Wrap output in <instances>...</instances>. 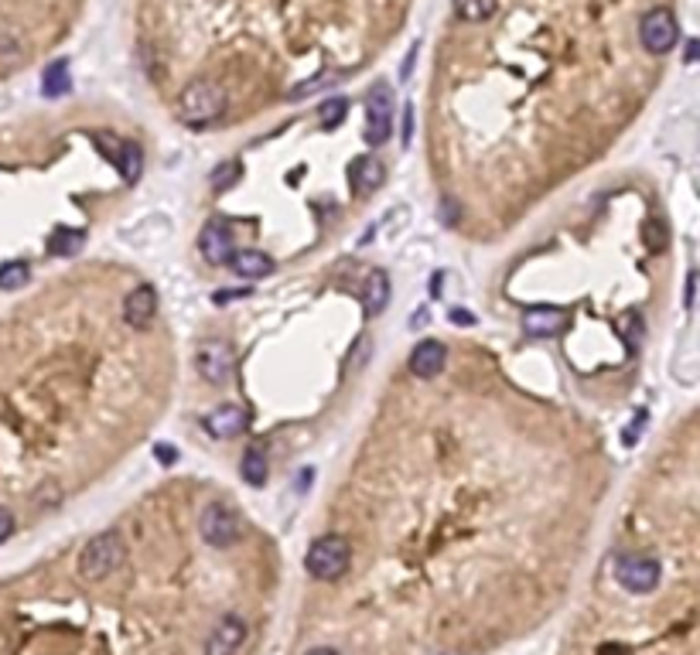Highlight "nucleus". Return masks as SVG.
Instances as JSON below:
<instances>
[{
	"label": "nucleus",
	"mask_w": 700,
	"mask_h": 655,
	"mask_svg": "<svg viewBox=\"0 0 700 655\" xmlns=\"http://www.w3.org/2000/svg\"><path fill=\"white\" fill-rule=\"evenodd\" d=\"M226 103H229V96L222 90L219 82H208V79H198L192 82L188 90L182 92V120L188 127H208V123H216L222 113H226Z\"/></svg>",
	"instance_id": "nucleus-1"
},
{
	"label": "nucleus",
	"mask_w": 700,
	"mask_h": 655,
	"mask_svg": "<svg viewBox=\"0 0 700 655\" xmlns=\"http://www.w3.org/2000/svg\"><path fill=\"white\" fill-rule=\"evenodd\" d=\"M127 560V546H123V536L106 529L100 536H92L90 546L79 556V574L86 580H103L110 574H117L120 564Z\"/></svg>",
	"instance_id": "nucleus-2"
},
{
	"label": "nucleus",
	"mask_w": 700,
	"mask_h": 655,
	"mask_svg": "<svg viewBox=\"0 0 700 655\" xmlns=\"http://www.w3.org/2000/svg\"><path fill=\"white\" fill-rule=\"evenodd\" d=\"M352 564V546L345 536H338V533H328L322 540L312 543V550L304 556V566H308V574L318 580H338Z\"/></svg>",
	"instance_id": "nucleus-3"
},
{
	"label": "nucleus",
	"mask_w": 700,
	"mask_h": 655,
	"mask_svg": "<svg viewBox=\"0 0 700 655\" xmlns=\"http://www.w3.org/2000/svg\"><path fill=\"white\" fill-rule=\"evenodd\" d=\"M680 38V25L670 7H652V11L639 21V41L649 55H666Z\"/></svg>",
	"instance_id": "nucleus-4"
},
{
	"label": "nucleus",
	"mask_w": 700,
	"mask_h": 655,
	"mask_svg": "<svg viewBox=\"0 0 700 655\" xmlns=\"http://www.w3.org/2000/svg\"><path fill=\"white\" fill-rule=\"evenodd\" d=\"M195 369H198V375H202L206 383L212 386L226 383L236 369L233 345H229L226 338H208V342H202L198 352H195Z\"/></svg>",
	"instance_id": "nucleus-5"
},
{
	"label": "nucleus",
	"mask_w": 700,
	"mask_h": 655,
	"mask_svg": "<svg viewBox=\"0 0 700 655\" xmlns=\"http://www.w3.org/2000/svg\"><path fill=\"white\" fill-rule=\"evenodd\" d=\"M389 123H393V90L387 82H377L366 96V141L379 147L389 137Z\"/></svg>",
	"instance_id": "nucleus-6"
},
{
	"label": "nucleus",
	"mask_w": 700,
	"mask_h": 655,
	"mask_svg": "<svg viewBox=\"0 0 700 655\" xmlns=\"http://www.w3.org/2000/svg\"><path fill=\"white\" fill-rule=\"evenodd\" d=\"M615 577H619V584H622L625 591L649 594L656 584H660V564H656L652 556L629 553V556H619V564H615Z\"/></svg>",
	"instance_id": "nucleus-7"
},
{
	"label": "nucleus",
	"mask_w": 700,
	"mask_h": 655,
	"mask_svg": "<svg viewBox=\"0 0 700 655\" xmlns=\"http://www.w3.org/2000/svg\"><path fill=\"white\" fill-rule=\"evenodd\" d=\"M236 536H239V519L229 505H222V502H212L206 512H202V540L208 546H216V550H226V546H233Z\"/></svg>",
	"instance_id": "nucleus-8"
},
{
	"label": "nucleus",
	"mask_w": 700,
	"mask_h": 655,
	"mask_svg": "<svg viewBox=\"0 0 700 655\" xmlns=\"http://www.w3.org/2000/svg\"><path fill=\"white\" fill-rule=\"evenodd\" d=\"M96 147H100V151H103V154L120 167V174H123L127 181L141 178L143 154H141V147H137L133 141H113L110 133H96Z\"/></svg>",
	"instance_id": "nucleus-9"
},
{
	"label": "nucleus",
	"mask_w": 700,
	"mask_h": 655,
	"mask_svg": "<svg viewBox=\"0 0 700 655\" xmlns=\"http://www.w3.org/2000/svg\"><path fill=\"white\" fill-rule=\"evenodd\" d=\"M243 642H247V621L239 615H226L219 618V625L212 629L202 655H236L243 649Z\"/></svg>",
	"instance_id": "nucleus-10"
},
{
	"label": "nucleus",
	"mask_w": 700,
	"mask_h": 655,
	"mask_svg": "<svg viewBox=\"0 0 700 655\" xmlns=\"http://www.w3.org/2000/svg\"><path fill=\"white\" fill-rule=\"evenodd\" d=\"M198 249H202V257L212 263V267H222V263H229L236 253V239L229 226L226 222H208L202 236H198Z\"/></svg>",
	"instance_id": "nucleus-11"
},
{
	"label": "nucleus",
	"mask_w": 700,
	"mask_h": 655,
	"mask_svg": "<svg viewBox=\"0 0 700 655\" xmlns=\"http://www.w3.org/2000/svg\"><path fill=\"white\" fill-rule=\"evenodd\" d=\"M157 314V291L151 283H141V287H133L123 301V322L130 328H147V324L154 322Z\"/></svg>",
	"instance_id": "nucleus-12"
},
{
	"label": "nucleus",
	"mask_w": 700,
	"mask_h": 655,
	"mask_svg": "<svg viewBox=\"0 0 700 655\" xmlns=\"http://www.w3.org/2000/svg\"><path fill=\"white\" fill-rule=\"evenodd\" d=\"M523 328L533 338H554L567 328V311L550 308V304H540V308H526L523 311Z\"/></svg>",
	"instance_id": "nucleus-13"
},
{
	"label": "nucleus",
	"mask_w": 700,
	"mask_h": 655,
	"mask_svg": "<svg viewBox=\"0 0 700 655\" xmlns=\"http://www.w3.org/2000/svg\"><path fill=\"white\" fill-rule=\"evenodd\" d=\"M249 424V417L243 407H236V403H226V407H216V410L208 413L202 427H206L212 437H219V440H229V437L243 434Z\"/></svg>",
	"instance_id": "nucleus-14"
},
{
	"label": "nucleus",
	"mask_w": 700,
	"mask_h": 655,
	"mask_svg": "<svg viewBox=\"0 0 700 655\" xmlns=\"http://www.w3.org/2000/svg\"><path fill=\"white\" fill-rule=\"evenodd\" d=\"M444 362H448V348H444L441 342L428 338V342H420V345L410 352V373H414L417 379H434V375H441Z\"/></svg>",
	"instance_id": "nucleus-15"
},
{
	"label": "nucleus",
	"mask_w": 700,
	"mask_h": 655,
	"mask_svg": "<svg viewBox=\"0 0 700 655\" xmlns=\"http://www.w3.org/2000/svg\"><path fill=\"white\" fill-rule=\"evenodd\" d=\"M383 181H387V167H383V161H379V157H355V161H352L349 185L359 195L377 192Z\"/></svg>",
	"instance_id": "nucleus-16"
},
{
	"label": "nucleus",
	"mask_w": 700,
	"mask_h": 655,
	"mask_svg": "<svg viewBox=\"0 0 700 655\" xmlns=\"http://www.w3.org/2000/svg\"><path fill=\"white\" fill-rule=\"evenodd\" d=\"M239 475L247 485L260 489V485H267V475H270V464H267V448L253 440L247 450H243V461H239Z\"/></svg>",
	"instance_id": "nucleus-17"
},
{
	"label": "nucleus",
	"mask_w": 700,
	"mask_h": 655,
	"mask_svg": "<svg viewBox=\"0 0 700 655\" xmlns=\"http://www.w3.org/2000/svg\"><path fill=\"white\" fill-rule=\"evenodd\" d=\"M229 263L243 280H263V277L273 273V259L267 253H260V249H239V253H233Z\"/></svg>",
	"instance_id": "nucleus-18"
},
{
	"label": "nucleus",
	"mask_w": 700,
	"mask_h": 655,
	"mask_svg": "<svg viewBox=\"0 0 700 655\" xmlns=\"http://www.w3.org/2000/svg\"><path fill=\"white\" fill-rule=\"evenodd\" d=\"M363 301H366V311L369 314H379V311L389 304V277L383 270L369 273V280H366V291H363Z\"/></svg>",
	"instance_id": "nucleus-19"
},
{
	"label": "nucleus",
	"mask_w": 700,
	"mask_h": 655,
	"mask_svg": "<svg viewBox=\"0 0 700 655\" xmlns=\"http://www.w3.org/2000/svg\"><path fill=\"white\" fill-rule=\"evenodd\" d=\"M69 90H72V79H69V62H65V58H58V62H52L48 69H45V86H41V92H45L48 100H55V96H65Z\"/></svg>",
	"instance_id": "nucleus-20"
},
{
	"label": "nucleus",
	"mask_w": 700,
	"mask_h": 655,
	"mask_svg": "<svg viewBox=\"0 0 700 655\" xmlns=\"http://www.w3.org/2000/svg\"><path fill=\"white\" fill-rule=\"evenodd\" d=\"M86 243V232L82 229H55V236L48 239V253L52 257H76Z\"/></svg>",
	"instance_id": "nucleus-21"
},
{
	"label": "nucleus",
	"mask_w": 700,
	"mask_h": 655,
	"mask_svg": "<svg viewBox=\"0 0 700 655\" xmlns=\"http://www.w3.org/2000/svg\"><path fill=\"white\" fill-rule=\"evenodd\" d=\"M495 4H499V0H454V14H458L465 25H479V21H489V17H493Z\"/></svg>",
	"instance_id": "nucleus-22"
},
{
	"label": "nucleus",
	"mask_w": 700,
	"mask_h": 655,
	"mask_svg": "<svg viewBox=\"0 0 700 655\" xmlns=\"http://www.w3.org/2000/svg\"><path fill=\"white\" fill-rule=\"evenodd\" d=\"M27 283V263L21 259H11L0 267V291H21Z\"/></svg>",
	"instance_id": "nucleus-23"
},
{
	"label": "nucleus",
	"mask_w": 700,
	"mask_h": 655,
	"mask_svg": "<svg viewBox=\"0 0 700 655\" xmlns=\"http://www.w3.org/2000/svg\"><path fill=\"white\" fill-rule=\"evenodd\" d=\"M239 178H243L239 161H226V164H219L216 171H212V192H229Z\"/></svg>",
	"instance_id": "nucleus-24"
},
{
	"label": "nucleus",
	"mask_w": 700,
	"mask_h": 655,
	"mask_svg": "<svg viewBox=\"0 0 700 655\" xmlns=\"http://www.w3.org/2000/svg\"><path fill=\"white\" fill-rule=\"evenodd\" d=\"M349 113V100H328L322 106V130H335Z\"/></svg>",
	"instance_id": "nucleus-25"
},
{
	"label": "nucleus",
	"mask_w": 700,
	"mask_h": 655,
	"mask_svg": "<svg viewBox=\"0 0 700 655\" xmlns=\"http://www.w3.org/2000/svg\"><path fill=\"white\" fill-rule=\"evenodd\" d=\"M646 243H649V249H656V253H660L663 243H666V229H663L660 218H649V226H646Z\"/></svg>",
	"instance_id": "nucleus-26"
},
{
	"label": "nucleus",
	"mask_w": 700,
	"mask_h": 655,
	"mask_svg": "<svg viewBox=\"0 0 700 655\" xmlns=\"http://www.w3.org/2000/svg\"><path fill=\"white\" fill-rule=\"evenodd\" d=\"M11 533H14V515H11V509L0 505V543L11 540Z\"/></svg>",
	"instance_id": "nucleus-27"
},
{
	"label": "nucleus",
	"mask_w": 700,
	"mask_h": 655,
	"mask_svg": "<svg viewBox=\"0 0 700 655\" xmlns=\"http://www.w3.org/2000/svg\"><path fill=\"white\" fill-rule=\"evenodd\" d=\"M400 133H403V147H407L410 137H414V106H407V110H403V130Z\"/></svg>",
	"instance_id": "nucleus-28"
},
{
	"label": "nucleus",
	"mask_w": 700,
	"mask_h": 655,
	"mask_svg": "<svg viewBox=\"0 0 700 655\" xmlns=\"http://www.w3.org/2000/svg\"><path fill=\"white\" fill-rule=\"evenodd\" d=\"M249 291H219L216 294V304H229V301H236V297H247Z\"/></svg>",
	"instance_id": "nucleus-29"
},
{
	"label": "nucleus",
	"mask_w": 700,
	"mask_h": 655,
	"mask_svg": "<svg viewBox=\"0 0 700 655\" xmlns=\"http://www.w3.org/2000/svg\"><path fill=\"white\" fill-rule=\"evenodd\" d=\"M414 62H417V45L410 48V55H407V65L400 69V76H403V79H410V72H414Z\"/></svg>",
	"instance_id": "nucleus-30"
},
{
	"label": "nucleus",
	"mask_w": 700,
	"mask_h": 655,
	"mask_svg": "<svg viewBox=\"0 0 700 655\" xmlns=\"http://www.w3.org/2000/svg\"><path fill=\"white\" fill-rule=\"evenodd\" d=\"M687 62H700V41H690L687 45Z\"/></svg>",
	"instance_id": "nucleus-31"
},
{
	"label": "nucleus",
	"mask_w": 700,
	"mask_h": 655,
	"mask_svg": "<svg viewBox=\"0 0 700 655\" xmlns=\"http://www.w3.org/2000/svg\"><path fill=\"white\" fill-rule=\"evenodd\" d=\"M451 322H454V324H458V322H461V324H472V314H468V311H458V308H454V311H451Z\"/></svg>",
	"instance_id": "nucleus-32"
},
{
	"label": "nucleus",
	"mask_w": 700,
	"mask_h": 655,
	"mask_svg": "<svg viewBox=\"0 0 700 655\" xmlns=\"http://www.w3.org/2000/svg\"><path fill=\"white\" fill-rule=\"evenodd\" d=\"M157 454H161L164 461H175V450H171V448H157Z\"/></svg>",
	"instance_id": "nucleus-33"
},
{
	"label": "nucleus",
	"mask_w": 700,
	"mask_h": 655,
	"mask_svg": "<svg viewBox=\"0 0 700 655\" xmlns=\"http://www.w3.org/2000/svg\"><path fill=\"white\" fill-rule=\"evenodd\" d=\"M304 655H338L335 649H312V652H304Z\"/></svg>",
	"instance_id": "nucleus-34"
}]
</instances>
